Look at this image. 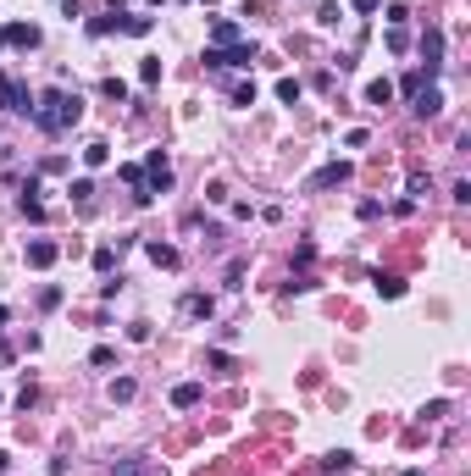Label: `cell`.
I'll list each match as a JSON object with an SVG mask.
<instances>
[{"label":"cell","mask_w":471,"mask_h":476,"mask_svg":"<svg viewBox=\"0 0 471 476\" xmlns=\"http://www.w3.org/2000/svg\"><path fill=\"white\" fill-rule=\"evenodd\" d=\"M34 122H39L45 133H67V128L83 122V100L67 94V89H45V94L34 100Z\"/></svg>","instance_id":"1"},{"label":"cell","mask_w":471,"mask_h":476,"mask_svg":"<svg viewBox=\"0 0 471 476\" xmlns=\"http://www.w3.org/2000/svg\"><path fill=\"white\" fill-rule=\"evenodd\" d=\"M0 105H6V111H28V117H34V94L11 78V73H0Z\"/></svg>","instance_id":"2"},{"label":"cell","mask_w":471,"mask_h":476,"mask_svg":"<svg viewBox=\"0 0 471 476\" xmlns=\"http://www.w3.org/2000/svg\"><path fill=\"white\" fill-rule=\"evenodd\" d=\"M421 61H427V78L444 67V28H427L421 34Z\"/></svg>","instance_id":"3"},{"label":"cell","mask_w":471,"mask_h":476,"mask_svg":"<svg viewBox=\"0 0 471 476\" xmlns=\"http://www.w3.org/2000/svg\"><path fill=\"white\" fill-rule=\"evenodd\" d=\"M145 172H150V194H166V188H172V161L161 156V150H150Z\"/></svg>","instance_id":"4"},{"label":"cell","mask_w":471,"mask_h":476,"mask_svg":"<svg viewBox=\"0 0 471 476\" xmlns=\"http://www.w3.org/2000/svg\"><path fill=\"white\" fill-rule=\"evenodd\" d=\"M349 177H355V166H349V161H333V166H321L311 177V188H338V183H349Z\"/></svg>","instance_id":"5"},{"label":"cell","mask_w":471,"mask_h":476,"mask_svg":"<svg viewBox=\"0 0 471 476\" xmlns=\"http://www.w3.org/2000/svg\"><path fill=\"white\" fill-rule=\"evenodd\" d=\"M56 255H61V249H56L50 238H28V266H34V272H45V266H56Z\"/></svg>","instance_id":"6"},{"label":"cell","mask_w":471,"mask_h":476,"mask_svg":"<svg viewBox=\"0 0 471 476\" xmlns=\"http://www.w3.org/2000/svg\"><path fill=\"white\" fill-rule=\"evenodd\" d=\"M410 111H416V117H438V111H444V89H433V83L416 89V105H410Z\"/></svg>","instance_id":"7"},{"label":"cell","mask_w":471,"mask_h":476,"mask_svg":"<svg viewBox=\"0 0 471 476\" xmlns=\"http://www.w3.org/2000/svg\"><path fill=\"white\" fill-rule=\"evenodd\" d=\"M6 45H17V50H34V45H39V28H34V22H17V28H6Z\"/></svg>","instance_id":"8"},{"label":"cell","mask_w":471,"mask_h":476,"mask_svg":"<svg viewBox=\"0 0 471 476\" xmlns=\"http://www.w3.org/2000/svg\"><path fill=\"white\" fill-rule=\"evenodd\" d=\"M106 161H111V144H106V139H94V144H83V166H89V172H100Z\"/></svg>","instance_id":"9"},{"label":"cell","mask_w":471,"mask_h":476,"mask_svg":"<svg viewBox=\"0 0 471 476\" xmlns=\"http://www.w3.org/2000/svg\"><path fill=\"white\" fill-rule=\"evenodd\" d=\"M172 404H177V410H194V404H200V382H177V388H172Z\"/></svg>","instance_id":"10"},{"label":"cell","mask_w":471,"mask_h":476,"mask_svg":"<svg viewBox=\"0 0 471 476\" xmlns=\"http://www.w3.org/2000/svg\"><path fill=\"white\" fill-rule=\"evenodd\" d=\"M211 39H217V50H233V45H238V28L228 22V17H222V22L211 28Z\"/></svg>","instance_id":"11"},{"label":"cell","mask_w":471,"mask_h":476,"mask_svg":"<svg viewBox=\"0 0 471 476\" xmlns=\"http://www.w3.org/2000/svg\"><path fill=\"white\" fill-rule=\"evenodd\" d=\"M349 466H355V454H349V449H333V454L321 460V471H349Z\"/></svg>","instance_id":"12"},{"label":"cell","mask_w":471,"mask_h":476,"mask_svg":"<svg viewBox=\"0 0 471 476\" xmlns=\"http://www.w3.org/2000/svg\"><path fill=\"white\" fill-rule=\"evenodd\" d=\"M249 61H255V45H249V39H244V45H233V50H228V67H249Z\"/></svg>","instance_id":"13"},{"label":"cell","mask_w":471,"mask_h":476,"mask_svg":"<svg viewBox=\"0 0 471 476\" xmlns=\"http://www.w3.org/2000/svg\"><path fill=\"white\" fill-rule=\"evenodd\" d=\"M372 283H377V294H383V299H399V294H405V283H399V277H383V272H377Z\"/></svg>","instance_id":"14"},{"label":"cell","mask_w":471,"mask_h":476,"mask_svg":"<svg viewBox=\"0 0 471 476\" xmlns=\"http://www.w3.org/2000/svg\"><path fill=\"white\" fill-rule=\"evenodd\" d=\"M366 100H372V105H389V100H393V83H389V78H377L372 89H366Z\"/></svg>","instance_id":"15"},{"label":"cell","mask_w":471,"mask_h":476,"mask_svg":"<svg viewBox=\"0 0 471 476\" xmlns=\"http://www.w3.org/2000/svg\"><path fill=\"white\" fill-rule=\"evenodd\" d=\"M150 260H156V266H177V249H172V244H150Z\"/></svg>","instance_id":"16"},{"label":"cell","mask_w":471,"mask_h":476,"mask_svg":"<svg viewBox=\"0 0 471 476\" xmlns=\"http://www.w3.org/2000/svg\"><path fill=\"white\" fill-rule=\"evenodd\" d=\"M22 216H28V222H39V216H45V205H39V200H34V183H28V188H22Z\"/></svg>","instance_id":"17"},{"label":"cell","mask_w":471,"mask_h":476,"mask_svg":"<svg viewBox=\"0 0 471 476\" xmlns=\"http://www.w3.org/2000/svg\"><path fill=\"white\" fill-rule=\"evenodd\" d=\"M133 394H139V388H133V377H117V382H111V399H117V404H128Z\"/></svg>","instance_id":"18"},{"label":"cell","mask_w":471,"mask_h":476,"mask_svg":"<svg viewBox=\"0 0 471 476\" xmlns=\"http://www.w3.org/2000/svg\"><path fill=\"white\" fill-rule=\"evenodd\" d=\"M73 200H78L83 211H89V205H94V183H89V177H78V183H73Z\"/></svg>","instance_id":"19"},{"label":"cell","mask_w":471,"mask_h":476,"mask_svg":"<svg viewBox=\"0 0 471 476\" xmlns=\"http://www.w3.org/2000/svg\"><path fill=\"white\" fill-rule=\"evenodd\" d=\"M111 476H150V466H145V460L133 454V460H122V466H117V471H111Z\"/></svg>","instance_id":"20"},{"label":"cell","mask_w":471,"mask_h":476,"mask_svg":"<svg viewBox=\"0 0 471 476\" xmlns=\"http://www.w3.org/2000/svg\"><path fill=\"white\" fill-rule=\"evenodd\" d=\"M122 34H133V39L150 34V17H122Z\"/></svg>","instance_id":"21"},{"label":"cell","mask_w":471,"mask_h":476,"mask_svg":"<svg viewBox=\"0 0 471 476\" xmlns=\"http://www.w3.org/2000/svg\"><path fill=\"white\" fill-rule=\"evenodd\" d=\"M94 266H100V272H111V266H117V249H111V244H100V249H94Z\"/></svg>","instance_id":"22"},{"label":"cell","mask_w":471,"mask_h":476,"mask_svg":"<svg viewBox=\"0 0 471 476\" xmlns=\"http://www.w3.org/2000/svg\"><path fill=\"white\" fill-rule=\"evenodd\" d=\"M183 311H189V316H211V299H205V294H194V299H183Z\"/></svg>","instance_id":"23"},{"label":"cell","mask_w":471,"mask_h":476,"mask_svg":"<svg viewBox=\"0 0 471 476\" xmlns=\"http://www.w3.org/2000/svg\"><path fill=\"white\" fill-rule=\"evenodd\" d=\"M205 366H211V371H233V355H222V349H211V355H205Z\"/></svg>","instance_id":"24"},{"label":"cell","mask_w":471,"mask_h":476,"mask_svg":"<svg viewBox=\"0 0 471 476\" xmlns=\"http://www.w3.org/2000/svg\"><path fill=\"white\" fill-rule=\"evenodd\" d=\"M233 105H255V83H233Z\"/></svg>","instance_id":"25"},{"label":"cell","mask_w":471,"mask_h":476,"mask_svg":"<svg viewBox=\"0 0 471 476\" xmlns=\"http://www.w3.org/2000/svg\"><path fill=\"white\" fill-rule=\"evenodd\" d=\"M61 305V288H39V311H56Z\"/></svg>","instance_id":"26"},{"label":"cell","mask_w":471,"mask_h":476,"mask_svg":"<svg viewBox=\"0 0 471 476\" xmlns=\"http://www.w3.org/2000/svg\"><path fill=\"white\" fill-rule=\"evenodd\" d=\"M277 94H283V100L294 105V100H300V78H283V83H277Z\"/></svg>","instance_id":"27"},{"label":"cell","mask_w":471,"mask_h":476,"mask_svg":"<svg viewBox=\"0 0 471 476\" xmlns=\"http://www.w3.org/2000/svg\"><path fill=\"white\" fill-rule=\"evenodd\" d=\"M139 83H161V61H145L139 67Z\"/></svg>","instance_id":"28"},{"label":"cell","mask_w":471,"mask_h":476,"mask_svg":"<svg viewBox=\"0 0 471 476\" xmlns=\"http://www.w3.org/2000/svg\"><path fill=\"white\" fill-rule=\"evenodd\" d=\"M377 6H383V0H355V11H377Z\"/></svg>","instance_id":"29"},{"label":"cell","mask_w":471,"mask_h":476,"mask_svg":"<svg viewBox=\"0 0 471 476\" xmlns=\"http://www.w3.org/2000/svg\"><path fill=\"white\" fill-rule=\"evenodd\" d=\"M6 466H11V454H6V449H0V476H6Z\"/></svg>","instance_id":"30"},{"label":"cell","mask_w":471,"mask_h":476,"mask_svg":"<svg viewBox=\"0 0 471 476\" xmlns=\"http://www.w3.org/2000/svg\"><path fill=\"white\" fill-rule=\"evenodd\" d=\"M150 6H166V0H150Z\"/></svg>","instance_id":"31"}]
</instances>
